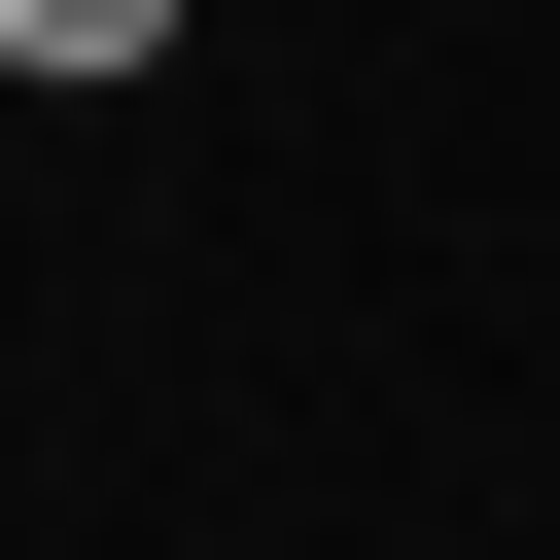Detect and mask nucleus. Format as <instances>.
<instances>
[{"instance_id":"nucleus-1","label":"nucleus","mask_w":560,"mask_h":560,"mask_svg":"<svg viewBox=\"0 0 560 560\" xmlns=\"http://www.w3.org/2000/svg\"><path fill=\"white\" fill-rule=\"evenodd\" d=\"M0 70H175V0H0Z\"/></svg>"}]
</instances>
